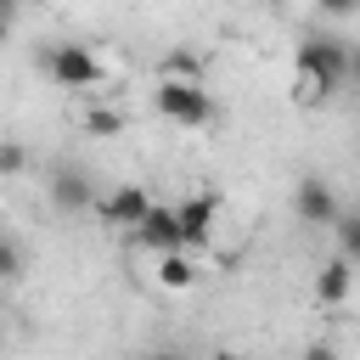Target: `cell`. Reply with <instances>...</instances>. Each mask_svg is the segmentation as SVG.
<instances>
[{
  "label": "cell",
  "mask_w": 360,
  "mask_h": 360,
  "mask_svg": "<svg viewBox=\"0 0 360 360\" xmlns=\"http://www.w3.org/2000/svg\"><path fill=\"white\" fill-rule=\"evenodd\" d=\"M292 68H298V101H326L349 79V45L332 34H304L292 51Z\"/></svg>",
  "instance_id": "1"
},
{
  "label": "cell",
  "mask_w": 360,
  "mask_h": 360,
  "mask_svg": "<svg viewBox=\"0 0 360 360\" xmlns=\"http://www.w3.org/2000/svg\"><path fill=\"white\" fill-rule=\"evenodd\" d=\"M152 107H158L169 124H180V129H202V124L219 118V107H214V96L202 90V79H158Z\"/></svg>",
  "instance_id": "2"
},
{
  "label": "cell",
  "mask_w": 360,
  "mask_h": 360,
  "mask_svg": "<svg viewBox=\"0 0 360 360\" xmlns=\"http://www.w3.org/2000/svg\"><path fill=\"white\" fill-rule=\"evenodd\" d=\"M39 68L56 90H96L101 84V56L79 39H56L51 51H39Z\"/></svg>",
  "instance_id": "3"
},
{
  "label": "cell",
  "mask_w": 360,
  "mask_h": 360,
  "mask_svg": "<svg viewBox=\"0 0 360 360\" xmlns=\"http://www.w3.org/2000/svg\"><path fill=\"white\" fill-rule=\"evenodd\" d=\"M158 202L146 197V186H135V180H124V186H112L101 202H96V214L107 219V225H118V231H135L146 214H152Z\"/></svg>",
  "instance_id": "4"
},
{
  "label": "cell",
  "mask_w": 360,
  "mask_h": 360,
  "mask_svg": "<svg viewBox=\"0 0 360 360\" xmlns=\"http://www.w3.org/2000/svg\"><path fill=\"white\" fill-rule=\"evenodd\" d=\"M174 214H180V236H186L191 253L214 242V225H219V197L214 191H191L186 202H174Z\"/></svg>",
  "instance_id": "5"
},
{
  "label": "cell",
  "mask_w": 360,
  "mask_h": 360,
  "mask_svg": "<svg viewBox=\"0 0 360 360\" xmlns=\"http://www.w3.org/2000/svg\"><path fill=\"white\" fill-rule=\"evenodd\" d=\"M292 214H298L304 225H338V219H343V208H338V197H332V186H326L321 174H304V180L292 186Z\"/></svg>",
  "instance_id": "6"
},
{
  "label": "cell",
  "mask_w": 360,
  "mask_h": 360,
  "mask_svg": "<svg viewBox=\"0 0 360 360\" xmlns=\"http://www.w3.org/2000/svg\"><path fill=\"white\" fill-rule=\"evenodd\" d=\"M45 186H51V202H56V208H62V214H90V208H96V202H101V197H96V186H90V174H84V169H56V174H51V180H45Z\"/></svg>",
  "instance_id": "7"
},
{
  "label": "cell",
  "mask_w": 360,
  "mask_h": 360,
  "mask_svg": "<svg viewBox=\"0 0 360 360\" xmlns=\"http://www.w3.org/2000/svg\"><path fill=\"white\" fill-rule=\"evenodd\" d=\"M129 242H135V248H152V253L186 248V236H180V214H174V208H152V214L129 231Z\"/></svg>",
  "instance_id": "8"
},
{
  "label": "cell",
  "mask_w": 360,
  "mask_h": 360,
  "mask_svg": "<svg viewBox=\"0 0 360 360\" xmlns=\"http://www.w3.org/2000/svg\"><path fill=\"white\" fill-rule=\"evenodd\" d=\"M354 298V259H326L321 270H315V304L321 309H338V304H349Z\"/></svg>",
  "instance_id": "9"
},
{
  "label": "cell",
  "mask_w": 360,
  "mask_h": 360,
  "mask_svg": "<svg viewBox=\"0 0 360 360\" xmlns=\"http://www.w3.org/2000/svg\"><path fill=\"white\" fill-rule=\"evenodd\" d=\"M191 281H197V259H191V248H169V253H158V287L186 292Z\"/></svg>",
  "instance_id": "10"
},
{
  "label": "cell",
  "mask_w": 360,
  "mask_h": 360,
  "mask_svg": "<svg viewBox=\"0 0 360 360\" xmlns=\"http://www.w3.org/2000/svg\"><path fill=\"white\" fill-rule=\"evenodd\" d=\"M118 129H124V112H112V107H90V112H84V135L107 141V135H118Z\"/></svg>",
  "instance_id": "11"
},
{
  "label": "cell",
  "mask_w": 360,
  "mask_h": 360,
  "mask_svg": "<svg viewBox=\"0 0 360 360\" xmlns=\"http://www.w3.org/2000/svg\"><path fill=\"white\" fill-rule=\"evenodd\" d=\"M332 231H338V253L360 264V214H349V219H338Z\"/></svg>",
  "instance_id": "12"
},
{
  "label": "cell",
  "mask_w": 360,
  "mask_h": 360,
  "mask_svg": "<svg viewBox=\"0 0 360 360\" xmlns=\"http://www.w3.org/2000/svg\"><path fill=\"white\" fill-rule=\"evenodd\" d=\"M163 79H197V56L169 51V56H163Z\"/></svg>",
  "instance_id": "13"
},
{
  "label": "cell",
  "mask_w": 360,
  "mask_h": 360,
  "mask_svg": "<svg viewBox=\"0 0 360 360\" xmlns=\"http://www.w3.org/2000/svg\"><path fill=\"white\" fill-rule=\"evenodd\" d=\"M0 276H6V281L22 276V248H17V236H6V248H0Z\"/></svg>",
  "instance_id": "14"
},
{
  "label": "cell",
  "mask_w": 360,
  "mask_h": 360,
  "mask_svg": "<svg viewBox=\"0 0 360 360\" xmlns=\"http://www.w3.org/2000/svg\"><path fill=\"white\" fill-rule=\"evenodd\" d=\"M0 174H6V180H17V174H22V146H17V141H6V146H0Z\"/></svg>",
  "instance_id": "15"
},
{
  "label": "cell",
  "mask_w": 360,
  "mask_h": 360,
  "mask_svg": "<svg viewBox=\"0 0 360 360\" xmlns=\"http://www.w3.org/2000/svg\"><path fill=\"white\" fill-rule=\"evenodd\" d=\"M326 17H349V11H360V0H315Z\"/></svg>",
  "instance_id": "16"
},
{
  "label": "cell",
  "mask_w": 360,
  "mask_h": 360,
  "mask_svg": "<svg viewBox=\"0 0 360 360\" xmlns=\"http://www.w3.org/2000/svg\"><path fill=\"white\" fill-rule=\"evenodd\" d=\"M298 360H338V349H332V343H309Z\"/></svg>",
  "instance_id": "17"
},
{
  "label": "cell",
  "mask_w": 360,
  "mask_h": 360,
  "mask_svg": "<svg viewBox=\"0 0 360 360\" xmlns=\"http://www.w3.org/2000/svg\"><path fill=\"white\" fill-rule=\"evenodd\" d=\"M349 79H354V84H360V45H354V51H349Z\"/></svg>",
  "instance_id": "18"
},
{
  "label": "cell",
  "mask_w": 360,
  "mask_h": 360,
  "mask_svg": "<svg viewBox=\"0 0 360 360\" xmlns=\"http://www.w3.org/2000/svg\"><path fill=\"white\" fill-rule=\"evenodd\" d=\"M141 360H180L174 349H152V354H141Z\"/></svg>",
  "instance_id": "19"
},
{
  "label": "cell",
  "mask_w": 360,
  "mask_h": 360,
  "mask_svg": "<svg viewBox=\"0 0 360 360\" xmlns=\"http://www.w3.org/2000/svg\"><path fill=\"white\" fill-rule=\"evenodd\" d=\"M214 360H242V354H236V349H219V354H214Z\"/></svg>",
  "instance_id": "20"
}]
</instances>
